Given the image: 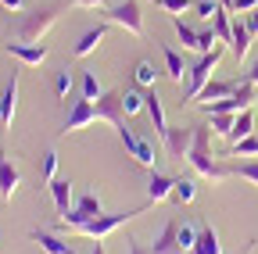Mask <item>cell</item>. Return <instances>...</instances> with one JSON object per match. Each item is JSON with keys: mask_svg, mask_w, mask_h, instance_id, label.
<instances>
[{"mask_svg": "<svg viewBox=\"0 0 258 254\" xmlns=\"http://www.w3.org/2000/svg\"><path fill=\"white\" fill-rule=\"evenodd\" d=\"M219 4H222L226 11H233V0H219Z\"/></svg>", "mask_w": 258, "mask_h": 254, "instance_id": "obj_44", "label": "cell"}, {"mask_svg": "<svg viewBox=\"0 0 258 254\" xmlns=\"http://www.w3.org/2000/svg\"><path fill=\"white\" fill-rule=\"evenodd\" d=\"M101 215H104L101 197H97V194H86L64 218H57V229H79V226H86L90 218H101Z\"/></svg>", "mask_w": 258, "mask_h": 254, "instance_id": "obj_6", "label": "cell"}, {"mask_svg": "<svg viewBox=\"0 0 258 254\" xmlns=\"http://www.w3.org/2000/svg\"><path fill=\"white\" fill-rule=\"evenodd\" d=\"M233 57L244 61L247 50H251V29H247V18H233V43H230Z\"/></svg>", "mask_w": 258, "mask_h": 254, "instance_id": "obj_17", "label": "cell"}, {"mask_svg": "<svg viewBox=\"0 0 258 254\" xmlns=\"http://www.w3.org/2000/svg\"><path fill=\"white\" fill-rule=\"evenodd\" d=\"M15 104H18V72H11V82H8V90L0 93V129H11Z\"/></svg>", "mask_w": 258, "mask_h": 254, "instance_id": "obj_12", "label": "cell"}, {"mask_svg": "<svg viewBox=\"0 0 258 254\" xmlns=\"http://www.w3.org/2000/svg\"><path fill=\"white\" fill-rule=\"evenodd\" d=\"M133 82H137L140 90H151V86L158 82V68L151 65L147 57H144V61H137V68H133Z\"/></svg>", "mask_w": 258, "mask_h": 254, "instance_id": "obj_24", "label": "cell"}, {"mask_svg": "<svg viewBox=\"0 0 258 254\" xmlns=\"http://www.w3.org/2000/svg\"><path fill=\"white\" fill-rule=\"evenodd\" d=\"M57 22V4H43V8H32L22 15L18 22V40L22 43H40Z\"/></svg>", "mask_w": 258, "mask_h": 254, "instance_id": "obj_3", "label": "cell"}, {"mask_svg": "<svg viewBox=\"0 0 258 254\" xmlns=\"http://www.w3.org/2000/svg\"><path fill=\"white\" fill-rule=\"evenodd\" d=\"M194 243H198V226L183 222L179 226V250H194Z\"/></svg>", "mask_w": 258, "mask_h": 254, "instance_id": "obj_32", "label": "cell"}, {"mask_svg": "<svg viewBox=\"0 0 258 254\" xmlns=\"http://www.w3.org/2000/svg\"><path fill=\"white\" fill-rule=\"evenodd\" d=\"M158 8H165L169 15H183V11H194V0H154Z\"/></svg>", "mask_w": 258, "mask_h": 254, "instance_id": "obj_35", "label": "cell"}, {"mask_svg": "<svg viewBox=\"0 0 258 254\" xmlns=\"http://www.w3.org/2000/svg\"><path fill=\"white\" fill-rule=\"evenodd\" d=\"M140 111H147V90L133 86L122 93V115H140Z\"/></svg>", "mask_w": 258, "mask_h": 254, "instance_id": "obj_22", "label": "cell"}, {"mask_svg": "<svg viewBox=\"0 0 258 254\" xmlns=\"http://www.w3.org/2000/svg\"><path fill=\"white\" fill-rule=\"evenodd\" d=\"M226 157H258V136H244L237 143H230V150H226Z\"/></svg>", "mask_w": 258, "mask_h": 254, "instance_id": "obj_26", "label": "cell"}, {"mask_svg": "<svg viewBox=\"0 0 258 254\" xmlns=\"http://www.w3.org/2000/svg\"><path fill=\"white\" fill-rule=\"evenodd\" d=\"M108 22L125 29L129 36H137L144 40V15H140V0H122V4L108 8Z\"/></svg>", "mask_w": 258, "mask_h": 254, "instance_id": "obj_5", "label": "cell"}, {"mask_svg": "<svg viewBox=\"0 0 258 254\" xmlns=\"http://www.w3.org/2000/svg\"><path fill=\"white\" fill-rule=\"evenodd\" d=\"M83 97L86 101H101L104 97V90H101V82H97L93 72H83Z\"/></svg>", "mask_w": 258, "mask_h": 254, "instance_id": "obj_29", "label": "cell"}, {"mask_svg": "<svg viewBox=\"0 0 258 254\" xmlns=\"http://www.w3.org/2000/svg\"><path fill=\"white\" fill-rule=\"evenodd\" d=\"M40 179H43V183L57 179V150H47V154H43V172H40Z\"/></svg>", "mask_w": 258, "mask_h": 254, "instance_id": "obj_34", "label": "cell"}, {"mask_svg": "<svg viewBox=\"0 0 258 254\" xmlns=\"http://www.w3.org/2000/svg\"><path fill=\"white\" fill-rule=\"evenodd\" d=\"M125 254H151V250H147L137 236H125Z\"/></svg>", "mask_w": 258, "mask_h": 254, "instance_id": "obj_36", "label": "cell"}, {"mask_svg": "<svg viewBox=\"0 0 258 254\" xmlns=\"http://www.w3.org/2000/svg\"><path fill=\"white\" fill-rule=\"evenodd\" d=\"M90 254H108V250H104V243H101V240H97V243H93V250H90Z\"/></svg>", "mask_w": 258, "mask_h": 254, "instance_id": "obj_43", "label": "cell"}, {"mask_svg": "<svg viewBox=\"0 0 258 254\" xmlns=\"http://www.w3.org/2000/svg\"><path fill=\"white\" fill-rule=\"evenodd\" d=\"M18 183H22L18 168L11 165V157L0 150V201H11V197H15V190H18Z\"/></svg>", "mask_w": 258, "mask_h": 254, "instance_id": "obj_10", "label": "cell"}, {"mask_svg": "<svg viewBox=\"0 0 258 254\" xmlns=\"http://www.w3.org/2000/svg\"><path fill=\"white\" fill-rule=\"evenodd\" d=\"M76 8H93V11H101V8H108V0H72Z\"/></svg>", "mask_w": 258, "mask_h": 254, "instance_id": "obj_38", "label": "cell"}, {"mask_svg": "<svg viewBox=\"0 0 258 254\" xmlns=\"http://www.w3.org/2000/svg\"><path fill=\"white\" fill-rule=\"evenodd\" d=\"M104 36H108V25H93V29H86V33L79 36V43L72 47V57H86V54H93L97 47L104 43Z\"/></svg>", "mask_w": 258, "mask_h": 254, "instance_id": "obj_14", "label": "cell"}, {"mask_svg": "<svg viewBox=\"0 0 258 254\" xmlns=\"http://www.w3.org/2000/svg\"><path fill=\"white\" fill-rule=\"evenodd\" d=\"M254 104H258V101H254Z\"/></svg>", "mask_w": 258, "mask_h": 254, "instance_id": "obj_45", "label": "cell"}, {"mask_svg": "<svg viewBox=\"0 0 258 254\" xmlns=\"http://www.w3.org/2000/svg\"><path fill=\"white\" fill-rule=\"evenodd\" d=\"M161 54H165V75L172 79V82H183L186 79V68H183V57H179V50L176 47H161Z\"/></svg>", "mask_w": 258, "mask_h": 254, "instance_id": "obj_23", "label": "cell"}, {"mask_svg": "<svg viewBox=\"0 0 258 254\" xmlns=\"http://www.w3.org/2000/svg\"><path fill=\"white\" fill-rule=\"evenodd\" d=\"M247 29H251V36H258V8L247 11Z\"/></svg>", "mask_w": 258, "mask_h": 254, "instance_id": "obj_39", "label": "cell"}, {"mask_svg": "<svg viewBox=\"0 0 258 254\" xmlns=\"http://www.w3.org/2000/svg\"><path fill=\"white\" fill-rule=\"evenodd\" d=\"M194 197H198V183H194L190 176H186V179L179 176V179H176V190H172V201H176V204H190Z\"/></svg>", "mask_w": 258, "mask_h": 254, "instance_id": "obj_27", "label": "cell"}, {"mask_svg": "<svg viewBox=\"0 0 258 254\" xmlns=\"http://www.w3.org/2000/svg\"><path fill=\"white\" fill-rule=\"evenodd\" d=\"M144 208H147V204H140V208H129V211H118V215H101V218H90L86 226H79L76 233H83V236H90V240H104L108 233H115L118 226H125L129 218L144 215Z\"/></svg>", "mask_w": 258, "mask_h": 254, "instance_id": "obj_4", "label": "cell"}, {"mask_svg": "<svg viewBox=\"0 0 258 254\" xmlns=\"http://www.w3.org/2000/svg\"><path fill=\"white\" fill-rule=\"evenodd\" d=\"M0 4H4L8 11H15V15H18V11L25 8V0H0Z\"/></svg>", "mask_w": 258, "mask_h": 254, "instance_id": "obj_40", "label": "cell"}, {"mask_svg": "<svg viewBox=\"0 0 258 254\" xmlns=\"http://www.w3.org/2000/svg\"><path fill=\"white\" fill-rule=\"evenodd\" d=\"M8 54L11 57H18L22 61V65H43V61H47V47L43 43H8Z\"/></svg>", "mask_w": 258, "mask_h": 254, "instance_id": "obj_11", "label": "cell"}, {"mask_svg": "<svg viewBox=\"0 0 258 254\" xmlns=\"http://www.w3.org/2000/svg\"><path fill=\"white\" fill-rule=\"evenodd\" d=\"M165 140V150H169V157H176V161H183L186 157V150H190V143H194V125H169V133L161 136Z\"/></svg>", "mask_w": 258, "mask_h": 254, "instance_id": "obj_7", "label": "cell"}, {"mask_svg": "<svg viewBox=\"0 0 258 254\" xmlns=\"http://www.w3.org/2000/svg\"><path fill=\"white\" fill-rule=\"evenodd\" d=\"M219 11H222V4H219V0H194V15H198V18H205V22H212Z\"/></svg>", "mask_w": 258, "mask_h": 254, "instance_id": "obj_30", "label": "cell"}, {"mask_svg": "<svg viewBox=\"0 0 258 254\" xmlns=\"http://www.w3.org/2000/svg\"><path fill=\"white\" fill-rule=\"evenodd\" d=\"M172 25H176V36H179L183 50H194V54H201V29L186 25L183 18H172Z\"/></svg>", "mask_w": 258, "mask_h": 254, "instance_id": "obj_19", "label": "cell"}, {"mask_svg": "<svg viewBox=\"0 0 258 254\" xmlns=\"http://www.w3.org/2000/svg\"><path fill=\"white\" fill-rule=\"evenodd\" d=\"M237 90V82H222V79H208L205 90L198 93V101L208 104V101H222V97H230V93Z\"/></svg>", "mask_w": 258, "mask_h": 254, "instance_id": "obj_21", "label": "cell"}, {"mask_svg": "<svg viewBox=\"0 0 258 254\" xmlns=\"http://www.w3.org/2000/svg\"><path fill=\"white\" fill-rule=\"evenodd\" d=\"M29 236L36 240V243H40V247H43L47 254H76V247H72L69 240H61V236H54L50 229H32Z\"/></svg>", "mask_w": 258, "mask_h": 254, "instance_id": "obj_16", "label": "cell"}, {"mask_svg": "<svg viewBox=\"0 0 258 254\" xmlns=\"http://www.w3.org/2000/svg\"><path fill=\"white\" fill-rule=\"evenodd\" d=\"M251 133H254V111L247 108V111H240V115H237V122H233L230 143H237V140H244V136H251Z\"/></svg>", "mask_w": 258, "mask_h": 254, "instance_id": "obj_25", "label": "cell"}, {"mask_svg": "<svg viewBox=\"0 0 258 254\" xmlns=\"http://www.w3.org/2000/svg\"><path fill=\"white\" fill-rule=\"evenodd\" d=\"M230 176L247 179L251 186H258V161H244V165H230Z\"/></svg>", "mask_w": 258, "mask_h": 254, "instance_id": "obj_31", "label": "cell"}, {"mask_svg": "<svg viewBox=\"0 0 258 254\" xmlns=\"http://www.w3.org/2000/svg\"><path fill=\"white\" fill-rule=\"evenodd\" d=\"M254 243H258V240H247V243L240 247V254H251V250H254Z\"/></svg>", "mask_w": 258, "mask_h": 254, "instance_id": "obj_42", "label": "cell"}, {"mask_svg": "<svg viewBox=\"0 0 258 254\" xmlns=\"http://www.w3.org/2000/svg\"><path fill=\"white\" fill-rule=\"evenodd\" d=\"M172 190H176V179H172V176L151 168V179H147V204L169 201V197H172Z\"/></svg>", "mask_w": 258, "mask_h": 254, "instance_id": "obj_8", "label": "cell"}, {"mask_svg": "<svg viewBox=\"0 0 258 254\" xmlns=\"http://www.w3.org/2000/svg\"><path fill=\"white\" fill-rule=\"evenodd\" d=\"M151 254H183L179 250V222H165V229L158 233Z\"/></svg>", "mask_w": 258, "mask_h": 254, "instance_id": "obj_13", "label": "cell"}, {"mask_svg": "<svg viewBox=\"0 0 258 254\" xmlns=\"http://www.w3.org/2000/svg\"><path fill=\"white\" fill-rule=\"evenodd\" d=\"M194 254H222L219 233L212 226H198V243H194Z\"/></svg>", "mask_w": 258, "mask_h": 254, "instance_id": "obj_20", "label": "cell"}, {"mask_svg": "<svg viewBox=\"0 0 258 254\" xmlns=\"http://www.w3.org/2000/svg\"><path fill=\"white\" fill-rule=\"evenodd\" d=\"M258 8V0H233V11L237 15H247V11H254Z\"/></svg>", "mask_w": 258, "mask_h": 254, "instance_id": "obj_37", "label": "cell"}, {"mask_svg": "<svg viewBox=\"0 0 258 254\" xmlns=\"http://www.w3.org/2000/svg\"><path fill=\"white\" fill-rule=\"evenodd\" d=\"M47 190H50V197H54V208H57V218H64L72 208V183L69 179H50L47 183Z\"/></svg>", "mask_w": 258, "mask_h": 254, "instance_id": "obj_15", "label": "cell"}, {"mask_svg": "<svg viewBox=\"0 0 258 254\" xmlns=\"http://www.w3.org/2000/svg\"><path fill=\"white\" fill-rule=\"evenodd\" d=\"M208 118H212V133H219V136H226V140H230L237 115H208Z\"/></svg>", "mask_w": 258, "mask_h": 254, "instance_id": "obj_28", "label": "cell"}, {"mask_svg": "<svg viewBox=\"0 0 258 254\" xmlns=\"http://www.w3.org/2000/svg\"><path fill=\"white\" fill-rule=\"evenodd\" d=\"M90 122H97V115H93V101H76L72 104V111H69V122H64V136H69V133H79L83 129V125H90Z\"/></svg>", "mask_w": 258, "mask_h": 254, "instance_id": "obj_9", "label": "cell"}, {"mask_svg": "<svg viewBox=\"0 0 258 254\" xmlns=\"http://www.w3.org/2000/svg\"><path fill=\"white\" fill-rule=\"evenodd\" d=\"M54 93H57V101H69V93H72V75L69 72L54 75Z\"/></svg>", "mask_w": 258, "mask_h": 254, "instance_id": "obj_33", "label": "cell"}, {"mask_svg": "<svg viewBox=\"0 0 258 254\" xmlns=\"http://www.w3.org/2000/svg\"><path fill=\"white\" fill-rule=\"evenodd\" d=\"M244 79H247V82H254V86H258V61H254V65H251V68H247V72H244Z\"/></svg>", "mask_w": 258, "mask_h": 254, "instance_id": "obj_41", "label": "cell"}, {"mask_svg": "<svg viewBox=\"0 0 258 254\" xmlns=\"http://www.w3.org/2000/svg\"><path fill=\"white\" fill-rule=\"evenodd\" d=\"M147 115H151V125H154V136H165L169 122H165V108H161V97L154 93V86L147 90Z\"/></svg>", "mask_w": 258, "mask_h": 254, "instance_id": "obj_18", "label": "cell"}, {"mask_svg": "<svg viewBox=\"0 0 258 254\" xmlns=\"http://www.w3.org/2000/svg\"><path fill=\"white\" fill-rule=\"evenodd\" d=\"M186 161H190L194 176H201L208 183H222L226 176H230V165H222L212 154V147H208V125H194V143L186 150Z\"/></svg>", "mask_w": 258, "mask_h": 254, "instance_id": "obj_1", "label": "cell"}, {"mask_svg": "<svg viewBox=\"0 0 258 254\" xmlns=\"http://www.w3.org/2000/svg\"><path fill=\"white\" fill-rule=\"evenodd\" d=\"M222 54H226V43H219V47H212L208 54H201L194 65L186 68V90H183V101H179V108L183 104H190V101H198V93L205 90V82L212 79V72L219 68V61H222Z\"/></svg>", "mask_w": 258, "mask_h": 254, "instance_id": "obj_2", "label": "cell"}]
</instances>
